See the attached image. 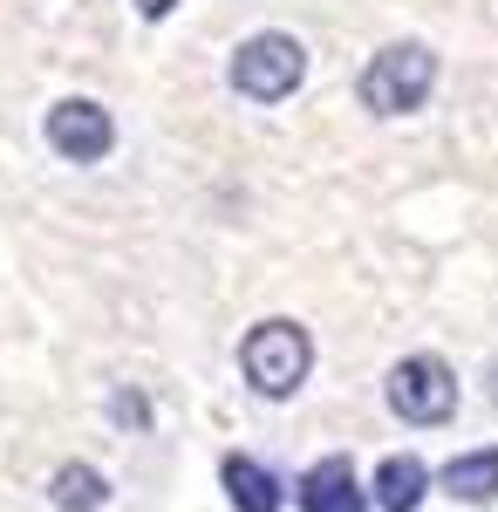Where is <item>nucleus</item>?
I'll use <instances>...</instances> for the list:
<instances>
[{"label": "nucleus", "instance_id": "nucleus-1", "mask_svg": "<svg viewBox=\"0 0 498 512\" xmlns=\"http://www.w3.org/2000/svg\"><path fill=\"white\" fill-rule=\"evenodd\" d=\"M239 369H246V383L267 403H287L307 383V369H314V342H307L301 321H260L239 342Z\"/></svg>", "mask_w": 498, "mask_h": 512}, {"label": "nucleus", "instance_id": "nucleus-9", "mask_svg": "<svg viewBox=\"0 0 498 512\" xmlns=\"http://www.w3.org/2000/svg\"><path fill=\"white\" fill-rule=\"evenodd\" d=\"M437 485H444L451 499H464V506L498 499V444L492 451H464V458H451V465L437 472Z\"/></svg>", "mask_w": 498, "mask_h": 512}, {"label": "nucleus", "instance_id": "nucleus-13", "mask_svg": "<svg viewBox=\"0 0 498 512\" xmlns=\"http://www.w3.org/2000/svg\"><path fill=\"white\" fill-rule=\"evenodd\" d=\"M492 403H498V362H492Z\"/></svg>", "mask_w": 498, "mask_h": 512}, {"label": "nucleus", "instance_id": "nucleus-8", "mask_svg": "<svg viewBox=\"0 0 498 512\" xmlns=\"http://www.w3.org/2000/svg\"><path fill=\"white\" fill-rule=\"evenodd\" d=\"M423 492H430V465H423V458L396 451V458L376 465V506H383V512H417Z\"/></svg>", "mask_w": 498, "mask_h": 512}, {"label": "nucleus", "instance_id": "nucleus-2", "mask_svg": "<svg viewBox=\"0 0 498 512\" xmlns=\"http://www.w3.org/2000/svg\"><path fill=\"white\" fill-rule=\"evenodd\" d=\"M430 82H437V55L423 48V41H389L376 48V62L362 69V110H376V117H410L423 96H430Z\"/></svg>", "mask_w": 498, "mask_h": 512}, {"label": "nucleus", "instance_id": "nucleus-3", "mask_svg": "<svg viewBox=\"0 0 498 512\" xmlns=\"http://www.w3.org/2000/svg\"><path fill=\"white\" fill-rule=\"evenodd\" d=\"M307 76V48L294 35H246L232 48V89L246 96V103H287Z\"/></svg>", "mask_w": 498, "mask_h": 512}, {"label": "nucleus", "instance_id": "nucleus-7", "mask_svg": "<svg viewBox=\"0 0 498 512\" xmlns=\"http://www.w3.org/2000/svg\"><path fill=\"white\" fill-rule=\"evenodd\" d=\"M219 478H226L232 512H280L287 506V485H280L260 458H246V451H232L226 465H219Z\"/></svg>", "mask_w": 498, "mask_h": 512}, {"label": "nucleus", "instance_id": "nucleus-10", "mask_svg": "<svg viewBox=\"0 0 498 512\" xmlns=\"http://www.w3.org/2000/svg\"><path fill=\"white\" fill-rule=\"evenodd\" d=\"M48 506L55 512H103L110 506V478L96 472V465H62V472L48 478Z\"/></svg>", "mask_w": 498, "mask_h": 512}, {"label": "nucleus", "instance_id": "nucleus-11", "mask_svg": "<svg viewBox=\"0 0 498 512\" xmlns=\"http://www.w3.org/2000/svg\"><path fill=\"white\" fill-rule=\"evenodd\" d=\"M116 417H123V424H144V403H137V396L123 390V396H116Z\"/></svg>", "mask_w": 498, "mask_h": 512}, {"label": "nucleus", "instance_id": "nucleus-12", "mask_svg": "<svg viewBox=\"0 0 498 512\" xmlns=\"http://www.w3.org/2000/svg\"><path fill=\"white\" fill-rule=\"evenodd\" d=\"M171 7H178V0H137V14H144V21H164Z\"/></svg>", "mask_w": 498, "mask_h": 512}, {"label": "nucleus", "instance_id": "nucleus-4", "mask_svg": "<svg viewBox=\"0 0 498 512\" xmlns=\"http://www.w3.org/2000/svg\"><path fill=\"white\" fill-rule=\"evenodd\" d=\"M389 410L403 417V424H451V410H458V376H451V362L444 355H403L396 369H389Z\"/></svg>", "mask_w": 498, "mask_h": 512}, {"label": "nucleus", "instance_id": "nucleus-6", "mask_svg": "<svg viewBox=\"0 0 498 512\" xmlns=\"http://www.w3.org/2000/svg\"><path fill=\"white\" fill-rule=\"evenodd\" d=\"M301 512H369V492L348 458H321L301 478Z\"/></svg>", "mask_w": 498, "mask_h": 512}, {"label": "nucleus", "instance_id": "nucleus-5", "mask_svg": "<svg viewBox=\"0 0 498 512\" xmlns=\"http://www.w3.org/2000/svg\"><path fill=\"white\" fill-rule=\"evenodd\" d=\"M48 144L69 164H103L116 144V117L103 103H89V96H69V103L48 110Z\"/></svg>", "mask_w": 498, "mask_h": 512}]
</instances>
